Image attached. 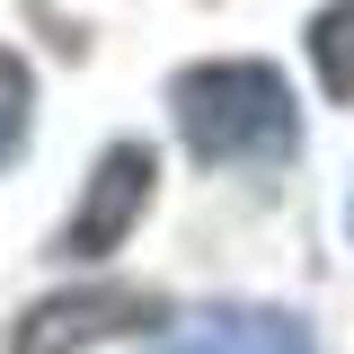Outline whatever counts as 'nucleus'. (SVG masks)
<instances>
[{
  "label": "nucleus",
  "mask_w": 354,
  "mask_h": 354,
  "mask_svg": "<svg viewBox=\"0 0 354 354\" xmlns=\"http://www.w3.org/2000/svg\"><path fill=\"white\" fill-rule=\"evenodd\" d=\"M177 133L195 160L213 169H274L301 151V106H292V80L274 62H186L169 80Z\"/></svg>",
  "instance_id": "obj_1"
},
{
  "label": "nucleus",
  "mask_w": 354,
  "mask_h": 354,
  "mask_svg": "<svg viewBox=\"0 0 354 354\" xmlns=\"http://www.w3.org/2000/svg\"><path fill=\"white\" fill-rule=\"evenodd\" d=\"M160 319H169V301L142 292V283H80V292H44V301L18 310L9 354H80V346H106V337H142Z\"/></svg>",
  "instance_id": "obj_2"
},
{
  "label": "nucleus",
  "mask_w": 354,
  "mask_h": 354,
  "mask_svg": "<svg viewBox=\"0 0 354 354\" xmlns=\"http://www.w3.org/2000/svg\"><path fill=\"white\" fill-rule=\"evenodd\" d=\"M151 177H160V160H151V142H115L97 169H88V195L80 213L62 221V257H115L124 248V230L142 221V204H151Z\"/></svg>",
  "instance_id": "obj_3"
},
{
  "label": "nucleus",
  "mask_w": 354,
  "mask_h": 354,
  "mask_svg": "<svg viewBox=\"0 0 354 354\" xmlns=\"http://www.w3.org/2000/svg\"><path fill=\"white\" fill-rule=\"evenodd\" d=\"M151 354H319V337H310V319L274 301H204L177 328H160Z\"/></svg>",
  "instance_id": "obj_4"
},
{
  "label": "nucleus",
  "mask_w": 354,
  "mask_h": 354,
  "mask_svg": "<svg viewBox=\"0 0 354 354\" xmlns=\"http://www.w3.org/2000/svg\"><path fill=\"white\" fill-rule=\"evenodd\" d=\"M310 62H319L328 97H354V0H328L310 18Z\"/></svg>",
  "instance_id": "obj_5"
},
{
  "label": "nucleus",
  "mask_w": 354,
  "mask_h": 354,
  "mask_svg": "<svg viewBox=\"0 0 354 354\" xmlns=\"http://www.w3.org/2000/svg\"><path fill=\"white\" fill-rule=\"evenodd\" d=\"M27 106H36V80H27V62L0 44V169L27 151Z\"/></svg>",
  "instance_id": "obj_6"
},
{
  "label": "nucleus",
  "mask_w": 354,
  "mask_h": 354,
  "mask_svg": "<svg viewBox=\"0 0 354 354\" xmlns=\"http://www.w3.org/2000/svg\"><path fill=\"white\" fill-rule=\"evenodd\" d=\"M346 221H354V204H346Z\"/></svg>",
  "instance_id": "obj_7"
}]
</instances>
